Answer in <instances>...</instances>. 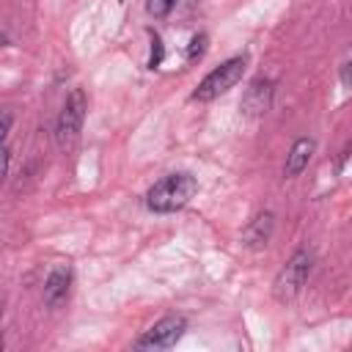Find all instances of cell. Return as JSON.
Listing matches in <instances>:
<instances>
[{"mask_svg": "<svg viewBox=\"0 0 352 352\" xmlns=\"http://www.w3.org/2000/svg\"><path fill=\"white\" fill-rule=\"evenodd\" d=\"M162 55H165V50H162V38H160L157 33H151V55H148V69H157V66L162 63Z\"/></svg>", "mask_w": 352, "mask_h": 352, "instance_id": "obj_11", "label": "cell"}, {"mask_svg": "<svg viewBox=\"0 0 352 352\" xmlns=\"http://www.w3.org/2000/svg\"><path fill=\"white\" fill-rule=\"evenodd\" d=\"M245 69H248V58H245V55L228 58L226 63H220L217 69H212V72L198 82V88L192 91V99H198V102H209V99H214V96L231 91V88L242 80Z\"/></svg>", "mask_w": 352, "mask_h": 352, "instance_id": "obj_2", "label": "cell"}, {"mask_svg": "<svg viewBox=\"0 0 352 352\" xmlns=\"http://www.w3.org/2000/svg\"><path fill=\"white\" fill-rule=\"evenodd\" d=\"M272 228H275V217H272V212H261V214H256V217L248 223V228L242 231V242H245L248 248L258 250V248H264V245L270 242Z\"/></svg>", "mask_w": 352, "mask_h": 352, "instance_id": "obj_8", "label": "cell"}, {"mask_svg": "<svg viewBox=\"0 0 352 352\" xmlns=\"http://www.w3.org/2000/svg\"><path fill=\"white\" fill-rule=\"evenodd\" d=\"M0 316H3V308H0ZM0 349H3V333H0Z\"/></svg>", "mask_w": 352, "mask_h": 352, "instance_id": "obj_16", "label": "cell"}, {"mask_svg": "<svg viewBox=\"0 0 352 352\" xmlns=\"http://www.w3.org/2000/svg\"><path fill=\"white\" fill-rule=\"evenodd\" d=\"M184 330H187V319L179 316V314H173V316L160 319L151 330H146L135 341V346H140V349H168V346H173L184 336Z\"/></svg>", "mask_w": 352, "mask_h": 352, "instance_id": "obj_5", "label": "cell"}, {"mask_svg": "<svg viewBox=\"0 0 352 352\" xmlns=\"http://www.w3.org/2000/svg\"><path fill=\"white\" fill-rule=\"evenodd\" d=\"M8 129H11V113H0V143L6 140Z\"/></svg>", "mask_w": 352, "mask_h": 352, "instance_id": "obj_14", "label": "cell"}, {"mask_svg": "<svg viewBox=\"0 0 352 352\" xmlns=\"http://www.w3.org/2000/svg\"><path fill=\"white\" fill-rule=\"evenodd\" d=\"M341 82L349 88V63H344V69H341Z\"/></svg>", "mask_w": 352, "mask_h": 352, "instance_id": "obj_15", "label": "cell"}, {"mask_svg": "<svg viewBox=\"0 0 352 352\" xmlns=\"http://www.w3.org/2000/svg\"><path fill=\"white\" fill-rule=\"evenodd\" d=\"M311 261H314V258H311L308 250H297V253L283 264V270L278 272V278H275V283H272V294H275L278 302H292V300L300 294V289H302L305 280H308Z\"/></svg>", "mask_w": 352, "mask_h": 352, "instance_id": "obj_3", "label": "cell"}, {"mask_svg": "<svg viewBox=\"0 0 352 352\" xmlns=\"http://www.w3.org/2000/svg\"><path fill=\"white\" fill-rule=\"evenodd\" d=\"M8 146L6 143H0V182L6 179V173H8Z\"/></svg>", "mask_w": 352, "mask_h": 352, "instance_id": "obj_13", "label": "cell"}, {"mask_svg": "<svg viewBox=\"0 0 352 352\" xmlns=\"http://www.w3.org/2000/svg\"><path fill=\"white\" fill-rule=\"evenodd\" d=\"M85 110H88V102H85V94L77 88L66 96L63 107H60V116H58V124H55V138H58V146L66 148L77 140L80 129H82V118H85Z\"/></svg>", "mask_w": 352, "mask_h": 352, "instance_id": "obj_4", "label": "cell"}, {"mask_svg": "<svg viewBox=\"0 0 352 352\" xmlns=\"http://www.w3.org/2000/svg\"><path fill=\"white\" fill-rule=\"evenodd\" d=\"M69 286H72V270L69 264H58L44 280V302L50 308H58L69 297Z\"/></svg>", "mask_w": 352, "mask_h": 352, "instance_id": "obj_7", "label": "cell"}, {"mask_svg": "<svg viewBox=\"0 0 352 352\" xmlns=\"http://www.w3.org/2000/svg\"><path fill=\"white\" fill-rule=\"evenodd\" d=\"M270 104H272V80L256 77L242 96V110H245V116H264L270 110Z\"/></svg>", "mask_w": 352, "mask_h": 352, "instance_id": "obj_6", "label": "cell"}, {"mask_svg": "<svg viewBox=\"0 0 352 352\" xmlns=\"http://www.w3.org/2000/svg\"><path fill=\"white\" fill-rule=\"evenodd\" d=\"M173 3L176 0H148V14H154V16H165L170 8H173Z\"/></svg>", "mask_w": 352, "mask_h": 352, "instance_id": "obj_12", "label": "cell"}, {"mask_svg": "<svg viewBox=\"0 0 352 352\" xmlns=\"http://www.w3.org/2000/svg\"><path fill=\"white\" fill-rule=\"evenodd\" d=\"M314 148H316V143H314L311 138H300V140H294L292 151L286 154L283 176H286V179H294V176H300V173L308 168V162H311V157H314Z\"/></svg>", "mask_w": 352, "mask_h": 352, "instance_id": "obj_9", "label": "cell"}, {"mask_svg": "<svg viewBox=\"0 0 352 352\" xmlns=\"http://www.w3.org/2000/svg\"><path fill=\"white\" fill-rule=\"evenodd\" d=\"M204 52H206V33H198V36H192V41L187 47V60H195Z\"/></svg>", "mask_w": 352, "mask_h": 352, "instance_id": "obj_10", "label": "cell"}, {"mask_svg": "<svg viewBox=\"0 0 352 352\" xmlns=\"http://www.w3.org/2000/svg\"><path fill=\"white\" fill-rule=\"evenodd\" d=\"M195 190H198L195 176H190V173H168V176H162L160 182H154L148 187L146 206L151 212H160V214L176 212L195 195Z\"/></svg>", "mask_w": 352, "mask_h": 352, "instance_id": "obj_1", "label": "cell"}]
</instances>
